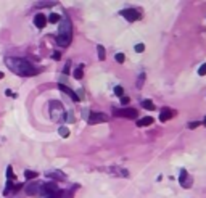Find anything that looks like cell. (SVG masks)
<instances>
[{
    "label": "cell",
    "instance_id": "cell-20",
    "mask_svg": "<svg viewBox=\"0 0 206 198\" xmlns=\"http://www.w3.org/2000/svg\"><path fill=\"white\" fill-rule=\"evenodd\" d=\"M58 132H60V135H61V137H68V135H69V130H68V127H60V129H58Z\"/></svg>",
    "mask_w": 206,
    "mask_h": 198
},
{
    "label": "cell",
    "instance_id": "cell-30",
    "mask_svg": "<svg viewBox=\"0 0 206 198\" xmlns=\"http://www.w3.org/2000/svg\"><path fill=\"white\" fill-rule=\"evenodd\" d=\"M3 77V73H0V79H2Z\"/></svg>",
    "mask_w": 206,
    "mask_h": 198
},
{
    "label": "cell",
    "instance_id": "cell-14",
    "mask_svg": "<svg viewBox=\"0 0 206 198\" xmlns=\"http://www.w3.org/2000/svg\"><path fill=\"white\" fill-rule=\"evenodd\" d=\"M47 177H52V179H58V181H64V174L63 172H57V171H52V172H47Z\"/></svg>",
    "mask_w": 206,
    "mask_h": 198
},
{
    "label": "cell",
    "instance_id": "cell-2",
    "mask_svg": "<svg viewBox=\"0 0 206 198\" xmlns=\"http://www.w3.org/2000/svg\"><path fill=\"white\" fill-rule=\"evenodd\" d=\"M57 42H58V45H61V47H68L69 42H71V21H69L68 18H64L61 26H60Z\"/></svg>",
    "mask_w": 206,
    "mask_h": 198
},
{
    "label": "cell",
    "instance_id": "cell-9",
    "mask_svg": "<svg viewBox=\"0 0 206 198\" xmlns=\"http://www.w3.org/2000/svg\"><path fill=\"white\" fill-rule=\"evenodd\" d=\"M58 89H60V90H61V92H64V93H66L68 97H71L74 102H79V97L76 95V93H74V90H71V89H69V87H66V86H64V84H60V86H58Z\"/></svg>",
    "mask_w": 206,
    "mask_h": 198
},
{
    "label": "cell",
    "instance_id": "cell-26",
    "mask_svg": "<svg viewBox=\"0 0 206 198\" xmlns=\"http://www.w3.org/2000/svg\"><path fill=\"white\" fill-rule=\"evenodd\" d=\"M200 122L198 121H193V122H189V129H195V127H198Z\"/></svg>",
    "mask_w": 206,
    "mask_h": 198
},
{
    "label": "cell",
    "instance_id": "cell-18",
    "mask_svg": "<svg viewBox=\"0 0 206 198\" xmlns=\"http://www.w3.org/2000/svg\"><path fill=\"white\" fill-rule=\"evenodd\" d=\"M82 68H84L82 64L79 66V68H76V71H74V77L76 79H82Z\"/></svg>",
    "mask_w": 206,
    "mask_h": 198
},
{
    "label": "cell",
    "instance_id": "cell-22",
    "mask_svg": "<svg viewBox=\"0 0 206 198\" xmlns=\"http://www.w3.org/2000/svg\"><path fill=\"white\" fill-rule=\"evenodd\" d=\"M116 61H118V63H124V53H116Z\"/></svg>",
    "mask_w": 206,
    "mask_h": 198
},
{
    "label": "cell",
    "instance_id": "cell-6",
    "mask_svg": "<svg viewBox=\"0 0 206 198\" xmlns=\"http://www.w3.org/2000/svg\"><path fill=\"white\" fill-rule=\"evenodd\" d=\"M121 15H123L127 21H137L142 18V15H140L139 10H134V8H129V10H123L121 11Z\"/></svg>",
    "mask_w": 206,
    "mask_h": 198
},
{
    "label": "cell",
    "instance_id": "cell-21",
    "mask_svg": "<svg viewBox=\"0 0 206 198\" xmlns=\"http://www.w3.org/2000/svg\"><path fill=\"white\" fill-rule=\"evenodd\" d=\"M114 93L118 97H123V93H124V90H123V87L121 86H118V87H114Z\"/></svg>",
    "mask_w": 206,
    "mask_h": 198
},
{
    "label": "cell",
    "instance_id": "cell-29",
    "mask_svg": "<svg viewBox=\"0 0 206 198\" xmlns=\"http://www.w3.org/2000/svg\"><path fill=\"white\" fill-rule=\"evenodd\" d=\"M53 58H55V60H60V58H61V53H60V52H55V53H53Z\"/></svg>",
    "mask_w": 206,
    "mask_h": 198
},
{
    "label": "cell",
    "instance_id": "cell-10",
    "mask_svg": "<svg viewBox=\"0 0 206 198\" xmlns=\"http://www.w3.org/2000/svg\"><path fill=\"white\" fill-rule=\"evenodd\" d=\"M34 24L39 27V29L45 27V24H47V18H45V15H42V13L36 15V18H34Z\"/></svg>",
    "mask_w": 206,
    "mask_h": 198
},
{
    "label": "cell",
    "instance_id": "cell-31",
    "mask_svg": "<svg viewBox=\"0 0 206 198\" xmlns=\"http://www.w3.org/2000/svg\"><path fill=\"white\" fill-rule=\"evenodd\" d=\"M203 122H204V126H206V116H204V121H203Z\"/></svg>",
    "mask_w": 206,
    "mask_h": 198
},
{
    "label": "cell",
    "instance_id": "cell-5",
    "mask_svg": "<svg viewBox=\"0 0 206 198\" xmlns=\"http://www.w3.org/2000/svg\"><path fill=\"white\" fill-rule=\"evenodd\" d=\"M57 192H58V184H55V182L42 184L40 190H39V193H42V195H45V196H52V195H55Z\"/></svg>",
    "mask_w": 206,
    "mask_h": 198
},
{
    "label": "cell",
    "instance_id": "cell-15",
    "mask_svg": "<svg viewBox=\"0 0 206 198\" xmlns=\"http://www.w3.org/2000/svg\"><path fill=\"white\" fill-rule=\"evenodd\" d=\"M142 106L145 108V110H150V111L154 110V103H153L151 100H143V102H142Z\"/></svg>",
    "mask_w": 206,
    "mask_h": 198
},
{
    "label": "cell",
    "instance_id": "cell-28",
    "mask_svg": "<svg viewBox=\"0 0 206 198\" xmlns=\"http://www.w3.org/2000/svg\"><path fill=\"white\" fill-rule=\"evenodd\" d=\"M129 97H121V105H129Z\"/></svg>",
    "mask_w": 206,
    "mask_h": 198
},
{
    "label": "cell",
    "instance_id": "cell-23",
    "mask_svg": "<svg viewBox=\"0 0 206 198\" xmlns=\"http://www.w3.org/2000/svg\"><path fill=\"white\" fill-rule=\"evenodd\" d=\"M7 176H8V179H13V177H15V174H13V168H11V166L7 168Z\"/></svg>",
    "mask_w": 206,
    "mask_h": 198
},
{
    "label": "cell",
    "instance_id": "cell-4",
    "mask_svg": "<svg viewBox=\"0 0 206 198\" xmlns=\"http://www.w3.org/2000/svg\"><path fill=\"white\" fill-rule=\"evenodd\" d=\"M114 116L119 118H129V119H137L139 118V111L134 110V108H121V110H114L113 111Z\"/></svg>",
    "mask_w": 206,
    "mask_h": 198
},
{
    "label": "cell",
    "instance_id": "cell-8",
    "mask_svg": "<svg viewBox=\"0 0 206 198\" xmlns=\"http://www.w3.org/2000/svg\"><path fill=\"white\" fill-rule=\"evenodd\" d=\"M179 182H180V185H182V187H185V188H189V187H190V184H192V179L189 177V174H187V171H185V169H182V171H180Z\"/></svg>",
    "mask_w": 206,
    "mask_h": 198
},
{
    "label": "cell",
    "instance_id": "cell-3",
    "mask_svg": "<svg viewBox=\"0 0 206 198\" xmlns=\"http://www.w3.org/2000/svg\"><path fill=\"white\" fill-rule=\"evenodd\" d=\"M50 116L53 121H63L66 119V111L61 105V102L58 100H52L50 102Z\"/></svg>",
    "mask_w": 206,
    "mask_h": 198
},
{
    "label": "cell",
    "instance_id": "cell-17",
    "mask_svg": "<svg viewBox=\"0 0 206 198\" xmlns=\"http://www.w3.org/2000/svg\"><path fill=\"white\" fill-rule=\"evenodd\" d=\"M37 176H39V174H37L36 171H26V172H24V177H26V179H36Z\"/></svg>",
    "mask_w": 206,
    "mask_h": 198
},
{
    "label": "cell",
    "instance_id": "cell-7",
    "mask_svg": "<svg viewBox=\"0 0 206 198\" xmlns=\"http://www.w3.org/2000/svg\"><path fill=\"white\" fill-rule=\"evenodd\" d=\"M108 116L105 113H90L89 116V124H100V122H106Z\"/></svg>",
    "mask_w": 206,
    "mask_h": 198
},
{
    "label": "cell",
    "instance_id": "cell-19",
    "mask_svg": "<svg viewBox=\"0 0 206 198\" xmlns=\"http://www.w3.org/2000/svg\"><path fill=\"white\" fill-rule=\"evenodd\" d=\"M97 50H98V58H100V60H105V49H103V47L101 45H98L97 47Z\"/></svg>",
    "mask_w": 206,
    "mask_h": 198
},
{
    "label": "cell",
    "instance_id": "cell-13",
    "mask_svg": "<svg viewBox=\"0 0 206 198\" xmlns=\"http://www.w3.org/2000/svg\"><path fill=\"white\" fill-rule=\"evenodd\" d=\"M172 113L171 110H167V108H164V110H161V115H160V121H163V122H166L167 119H171L172 118Z\"/></svg>",
    "mask_w": 206,
    "mask_h": 198
},
{
    "label": "cell",
    "instance_id": "cell-24",
    "mask_svg": "<svg viewBox=\"0 0 206 198\" xmlns=\"http://www.w3.org/2000/svg\"><path fill=\"white\" fill-rule=\"evenodd\" d=\"M198 74H200V76H204V74H206V63L200 66V69H198Z\"/></svg>",
    "mask_w": 206,
    "mask_h": 198
},
{
    "label": "cell",
    "instance_id": "cell-12",
    "mask_svg": "<svg viewBox=\"0 0 206 198\" xmlns=\"http://www.w3.org/2000/svg\"><path fill=\"white\" fill-rule=\"evenodd\" d=\"M153 118L151 116H145V118H142V119H139L137 121V126L139 127H143V126H151L153 124Z\"/></svg>",
    "mask_w": 206,
    "mask_h": 198
},
{
    "label": "cell",
    "instance_id": "cell-25",
    "mask_svg": "<svg viewBox=\"0 0 206 198\" xmlns=\"http://www.w3.org/2000/svg\"><path fill=\"white\" fill-rule=\"evenodd\" d=\"M145 50V45L143 44H137L135 45V52H137V53H140V52H143Z\"/></svg>",
    "mask_w": 206,
    "mask_h": 198
},
{
    "label": "cell",
    "instance_id": "cell-16",
    "mask_svg": "<svg viewBox=\"0 0 206 198\" xmlns=\"http://www.w3.org/2000/svg\"><path fill=\"white\" fill-rule=\"evenodd\" d=\"M47 21H50V23H58V21H60V15H58V13H52Z\"/></svg>",
    "mask_w": 206,
    "mask_h": 198
},
{
    "label": "cell",
    "instance_id": "cell-1",
    "mask_svg": "<svg viewBox=\"0 0 206 198\" xmlns=\"http://www.w3.org/2000/svg\"><path fill=\"white\" fill-rule=\"evenodd\" d=\"M5 64L10 68L11 73L20 74V76H34V74H37V69H34V66L24 58L8 56V58H5Z\"/></svg>",
    "mask_w": 206,
    "mask_h": 198
},
{
    "label": "cell",
    "instance_id": "cell-11",
    "mask_svg": "<svg viewBox=\"0 0 206 198\" xmlns=\"http://www.w3.org/2000/svg\"><path fill=\"white\" fill-rule=\"evenodd\" d=\"M40 190V184H29V185L26 187V192L29 193V195H37Z\"/></svg>",
    "mask_w": 206,
    "mask_h": 198
},
{
    "label": "cell",
    "instance_id": "cell-27",
    "mask_svg": "<svg viewBox=\"0 0 206 198\" xmlns=\"http://www.w3.org/2000/svg\"><path fill=\"white\" fill-rule=\"evenodd\" d=\"M143 79H145V74H142V76L139 77V82H137V87H139V89L143 86Z\"/></svg>",
    "mask_w": 206,
    "mask_h": 198
}]
</instances>
